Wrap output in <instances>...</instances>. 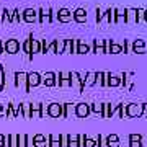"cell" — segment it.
Wrapping results in <instances>:
<instances>
[{
  "instance_id": "cell-46",
  "label": "cell",
  "mask_w": 147,
  "mask_h": 147,
  "mask_svg": "<svg viewBox=\"0 0 147 147\" xmlns=\"http://www.w3.org/2000/svg\"><path fill=\"white\" fill-rule=\"evenodd\" d=\"M144 18H146V21H147V8L144 10Z\"/></svg>"
},
{
  "instance_id": "cell-15",
  "label": "cell",
  "mask_w": 147,
  "mask_h": 147,
  "mask_svg": "<svg viewBox=\"0 0 147 147\" xmlns=\"http://www.w3.org/2000/svg\"><path fill=\"white\" fill-rule=\"evenodd\" d=\"M33 146L34 147H47V139L44 134H34L33 136Z\"/></svg>"
},
{
  "instance_id": "cell-31",
  "label": "cell",
  "mask_w": 147,
  "mask_h": 147,
  "mask_svg": "<svg viewBox=\"0 0 147 147\" xmlns=\"http://www.w3.org/2000/svg\"><path fill=\"white\" fill-rule=\"evenodd\" d=\"M31 39H33V34H30L28 36V39L25 41V44H23V51L30 56V51H31Z\"/></svg>"
},
{
  "instance_id": "cell-4",
  "label": "cell",
  "mask_w": 147,
  "mask_h": 147,
  "mask_svg": "<svg viewBox=\"0 0 147 147\" xmlns=\"http://www.w3.org/2000/svg\"><path fill=\"white\" fill-rule=\"evenodd\" d=\"M46 113L51 118H61L62 116V103H51V105L47 106Z\"/></svg>"
},
{
  "instance_id": "cell-20",
  "label": "cell",
  "mask_w": 147,
  "mask_h": 147,
  "mask_svg": "<svg viewBox=\"0 0 147 147\" xmlns=\"http://www.w3.org/2000/svg\"><path fill=\"white\" fill-rule=\"evenodd\" d=\"M38 53H41V41H38V39H31V51H30V56L28 57L33 59V56Z\"/></svg>"
},
{
  "instance_id": "cell-22",
  "label": "cell",
  "mask_w": 147,
  "mask_h": 147,
  "mask_svg": "<svg viewBox=\"0 0 147 147\" xmlns=\"http://www.w3.org/2000/svg\"><path fill=\"white\" fill-rule=\"evenodd\" d=\"M108 53L111 54H121L123 53V44H118V42H110V46H108Z\"/></svg>"
},
{
  "instance_id": "cell-42",
  "label": "cell",
  "mask_w": 147,
  "mask_h": 147,
  "mask_svg": "<svg viewBox=\"0 0 147 147\" xmlns=\"http://www.w3.org/2000/svg\"><path fill=\"white\" fill-rule=\"evenodd\" d=\"M142 116L147 118V103H142Z\"/></svg>"
},
{
  "instance_id": "cell-12",
  "label": "cell",
  "mask_w": 147,
  "mask_h": 147,
  "mask_svg": "<svg viewBox=\"0 0 147 147\" xmlns=\"http://www.w3.org/2000/svg\"><path fill=\"white\" fill-rule=\"evenodd\" d=\"M132 53L146 54V41L144 39H134L132 41Z\"/></svg>"
},
{
  "instance_id": "cell-5",
  "label": "cell",
  "mask_w": 147,
  "mask_h": 147,
  "mask_svg": "<svg viewBox=\"0 0 147 147\" xmlns=\"http://www.w3.org/2000/svg\"><path fill=\"white\" fill-rule=\"evenodd\" d=\"M75 115H77V118H87L90 115V105L88 103H77L75 105Z\"/></svg>"
},
{
  "instance_id": "cell-43",
  "label": "cell",
  "mask_w": 147,
  "mask_h": 147,
  "mask_svg": "<svg viewBox=\"0 0 147 147\" xmlns=\"http://www.w3.org/2000/svg\"><path fill=\"white\" fill-rule=\"evenodd\" d=\"M141 146H142L141 142H134V141L129 142V147H141Z\"/></svg>"
},
{
  "instance_id": "cell-30",
  "label": "cell",
  "mask_w": 147,
  "mask_h": 147,
  "mask_svg": "<svg viewBox=\"0 0 147 147\" xmlns=\"http://www.w3.org/2000/svg\"><path fill=\"white\" fill-rule=\"evenodd\" d=\"M0 74H2V82H0V90H3L5 88V85H7V72H5V67L3 65H0Z\"/></svg>"
},
{
  "instance_id": "cell-37",
  "label": "cell",
  "mask_w": 147,
  "mask_h": 147,
  "mask_svg": "<svg viewBox=\"0 0 147 147\" xmlns=\"http://www.w3.org/2000/svg\"><path fill=\"white\" fill-rule=\"evenodd\" d=\"M134 141V142H142V136L141 134H129V142Z\"/></svg>"
},
{
  "instance_id": "cell-34",
  "label": "cell",
  "mask_w": 147,
  "mask_h": 147,
  "mask_svg": "<svg viewBox=\"0 0 147 147\" xmlns=\"http://www.w3.org/2000/svg\"><path fill=\"white\" fill-rule=\"evenodd\" d=\"M18 20H20V10L15 8V10L10 13V23H15V21H18Z\"/></svg>"
},
{
  "instance_id": "cell-36",
  "label": "cell",
  "mask_w": 147,
  "mask_h": 147,
  "mask_svg": "<svg viewBox=\"0 0 147 147\" xmlns=\"http://www.w3.org/2000/svg\"><path fill=\"white\" fill-rule=\"evenodd\" d=\"M2 13H3V15H2V21H3V23H10V11L5 8Z\"/></svg>"
},
{
  "instance_id": "cell-27",
  "label": "cell",
  "mask_w": 147,
  "mask_h": 147,
  "mask_svg": "<svg viewBox=\"0 0 147 147\" xmlns=\"http://www.w3.org/2000/svg\"><path fill=\"white\" fill-rule=\"evenodd\" d=\"M95 84L101 85V87H106V74L105 72H96V80Z\"/></svg>"
},
{
  "instance_id": "cell-10",
  "label": "cell",
  "mask_w": 147,
  "mask_h": 147,
  "mask_svg": "<svg viewBox=\"0 0 147 147\" xmlns=\"http://www.w3.org/2000/svg\"><path fill=\"white\" fill-rule=\"evenodd\" d=\"M124 10H126V18H124L126 23H137V21H139V18H137V8L127 7Z\"/></svg>"
},
{
  "instance_id": "cell-45",
  "label": "cell",
  "mask_w": 147,
  "mask_h": 147,
  "mask_svg": "<svg viewBox=\"0 0 147 147\" xmlns=\"http://www.w3.org/2000/svg\"><path fill=\"white\" fill-rule=\"evenodd\" d=\"M3 115H5V108H3V105H2V103H0V118H2Z\"/></svg>"
},
{
  "instance_id": "cell-40",
  "label": "cell",
  "mask_w": 147,
  "mask_h": 147,
  "mask_svg": "<svg viewBox=\"0 0 147 147\" xmlns=\"http://www.w3.org/2000/svg\"><path fill=\"white\" fill-rule=\"evenodd\" d=\"M93 51H95L96 54H105V53H106L105 47H100V46H95V47H93Z\"/></svg>"
},
{
  "instance_id": "cell-26",
  "label": "cell",
  "mask_w": 147,
  "mask_h": 147,
  "mask_svg": "<svg viewBox=\"0 0 147 147\" xmlns=\"http://www.w3.org/2000/svg\"><path fill=\"white\" fill-rule=\"evenodd\" d=\"M90 111H93L95 115L103 116V103H92L90 105Z\"/></svg>"
},
{
  "instance_id": "cell-29",
  "label": "cell",
  "mask_w": 147,
  "mask_h": 147,
  "mask_svg": "<svg viewBox=\"0 0 147 147\" xmlns=\"http://www.w3.org/2000/svg\"><path fill=\"white\" fill-rule=\"evenodd\" d=\"M21 115L25 118H31V108H30V103H21Z\"/></svg>"
},
{
  "instance_id": "cell-16",
  "label": "cell",
  "mask_w": 147,
  "mask_h": 147,
  "mask_svg": "<svg viewBox=\"0 0 147 147\" xmlns=\"http://www.w3.org/2000/svg\"><path fill=\"white\" fill-rule=\"evenodd\" d=\"M72 15H74V20L77 23H85L87 21V10L85 8H77Z\"/></svg>"
},
{
  "instance_id": "cell-48",
  "label": "cell",
  "mask_w": 147,
  "mask_h": 147,
  "mask_svg": "<svg viewBox=\"0 0 147 147\" xmlns=\"http://www.w3.org/2000/svg\"><path fill=\"white\" fill-rule=\"evenodd\" d=\"M0 46H2V41H0Z\"/></svg>"
},
{
  "instance_id": "cell-11",
  "label": "cell",
  "mask_w": 147,
  "mask_h": 147,
  "mask_svg": "<svg viewBox=\"0 0 147 147\" xmlns=\"http://www.w3.org/2000/svg\"><path fill=\"white\" fill-rule=\"evenodd\" d=\"M38 16H39V21L41 23H51L53 21V15H51V8H39L38 10Z\"/></svg>"
},
{
  "instance_id": "cell-17",
  "label": "cell",
  "mask_w": 147,
  "mask_h": 147,
  "mask_svg": "<svg viewBox=\"0 0 147 147\" xmlns=\"http://www.w3.org/2000/svg\"><path fill=\"white\" fill-rule=\"evenodd\" d=\"M124 18H126V10H124V8H121V7L115 8V25L123 23V21H124Z\"/></svg>"
},
{
  "instance_id": "cell-28",
  "label": "cell",
  "mask_w": 147,
  "mask_h": 147,
  "mask_svg": "<svg viewBox=\"0 0 147 147\" xmlns=\"http://www.w3.org/2000/svg\"><path fill=\"white\" fill-rule=\"evenodd\" d=\"M64 53L65 54L74 53V39H65V41H64Z\"/></svg>"
},
{
  "instance_id": "cell-1",
  "label": "cell",
  "mask_w": 147,
  "mask_h": 147,
  "mask_svg": "<svg viewBox=\"0 0 147 147\" xmlns=\"http://www.w3.org/2000/svg\"><path fill=\"white\" fill-rule=\"evenodd\" d=\"M126 116L127 118H141L142 116V103H127Z\"/></svg>"
},
{
  "instance_id": "cell-2",
  "label": "cell",
  "mask_w": 147,
  "mask_h": 147,
  "mask_svg": "<svg viewBox=\"0 0 147 147\" xmlns=\"http://www.w3.org/2000/svg\"><path fill=\"white\" fill-rule=\"evenodd\" d=\"M39 84H41V74L30 72L26 75V92H30L31 87H38Z\"/></svg>"
},
{
  "instance_id": "cell-39",
  "label": "cell",
  "mask_w": 147,
  "mask_h": 147,
  "mask_svg": "<svg viewBox=\"0 0 147 147\" xmlns=\"http://www.w3.org/2000/svg\"><path fill=\"white\" fill-rule=\"evenodd\" d=\"M61 147H69L67 136H64V134H61Z\"/></svg>"
},
{
  "instance_id": "cell-35",
  "label": "cell",
  "mask_w": 147,
  "mask_h": 147,
  "mask_svg": "<svg viewBox=\"0 0 147 147\" xmlns=\"http://www.w3.org/2000/svg\"><path fill=\"white\" fill-rule=\"evenodd\" d=\"M7 116L8 118H15V105L13 103L7 105Z\"/></svg>"
},
{
  "instance_id": "cell-6",
  "label": "cell",
  "mask_w": 147,
  "mask_h": 147,
  "mask_svg": "<svg viewBox=\"0 0 147 147\" xmlns=\"http://www.w3.org/2000/svg\"><path fill=\"white\" fill-rule=\"evenodd\" d=\"M57 75L54 72H46L44 75H41V84H44L46 87H54V85L57 84V79H56Z\"/></svg>"
},
{
  "instance_id": "cell-19",
  "label": "cell",
  "mask_w": 147,
  "mask_h": 147,
  "mask_svg": "<svg viewBox=\"0 0 147 147\" xmlns=\"http://www.w3.org/2000/svg\"><path fill=\"white\" fill-rule=\"evenodd\" d=\"M26 72H16L15 74V85L16 87H21V85H25L26 87Z\"/></svg>"
},
{
  "instance_id": "cell-14",
  "label": "cell",
  "mask_w": 147,
  "mask_h": 147,
  "mask_svg": "<svg viewBox=\"0 0 147 147\" xmlns=\"http://www.w3.org/2000/svg\"><path fill=\"white\" fill-rule=\"evenodd\" d=\"M121 85V75L106 74V87H119Z\"/></svg>"
},
{
  "instance_id": "cell-33",
  "label": "cell",
  "mask_w": 147,
  "mask_h": 147,
  "mask_svg": "<svg viewBox=\"0 0 147 147\" xmlns=\"http://www.w3.org/2000/svg\"><path fill=\"white\" fill-rule=\"evenodd\" d=\"M84 147H96V139H92V137H85L84 141Z\"/></svg>"
},
{
  "instance_id": "cell-13",
  "label": "cell",
  "mask_w": 147,
  "mask_h": 147,
  "mask_svg": "<svg viewBox=\"0 0 147 147\" xmlns=\"http://www.w3.org/2000/svg\"><path fill=\"white\" fill-rule=\"evenodd\" d=\"M59 87H72L70 72H61L59 74Z\"/></svg>"
},
{
  "instance_id": "cell-23",
  "label": "cell",
  "mask_w": 147,
  "mask_h": 147,
  "mask_svg": "<svg viewBox=\"0 0 147 147\" xmlns=\"http://www.w3.org/2000/svg\"><path fill=\"white\" fill-rule=\"evenodd\" d=\"M95 80H96V72H87L85 74V79H84L85 85H95Z\"/></svg>"
},
{
  "instance_id": "cell-21",
  "label": "cell",
  "mask_w": 147,
  "mask_h": 147,
  "mask_svg": "<svg viewBox=\"0 0 147 147\" xmlns=\"http://www.w3.org/2000/svg\"><path fill=\"white\" fill-rule=\"evenodd\" d=\"M5 142L8 147H18V134H8L5 137Z\"/></svg>"
},
{
  "instance_id": "cell-41",
  "label": "cell",
  "mask_w": 147,
  "mask_h": 147,
  "mask_svg": "<svg viewBox=\"0 0 147 147\" xmlns=\"http://www.w3.org/2000/svg\"><path fill=\"white\" fill-rule=\"evenodd\" d=\"M7 144H5V136L3 134H0V147H5Z\"/></svg>"
},
{
  "instance_id": "cell-8",
  "label": "cell",
  "mask_w": 147,
  "mask_h": 147,
  "mask_svg": "<svg viewBox=\"0 0 147 147\" xmlns=\"http://www.w3.org/2000/svg\"><path fill=\"white\" fill-rule=\"evenodd\" d=\"M72 18H74V15H72V11L69 10V8H59L57 20L61 21V23H69Z\"/></svg>"
},
{
  "instance_id": "cell-44",
  "label": "cell",
  "mask_w": 147,
  "mask_h": 147,
  "mask_svg": "<svg viewBox=\"0 0 147 147\" xmlns=\"http://www.w3.org/2000/svg\"><path fill=\"white\" fill-rule=\"evenodd\" d=\"M108 147H119V141H116V142H108Z\"/></svg>"
},
{
  "instance_id": "cell-32",
  "label": "cell",
  "mask_w": 147,
  "mask_h": 147,
  "mask_svg": "<svg viewBox=\"0 0 147 147\" xmlns=\"http://www.w3.org/2000/svg\"><path fill=\"white\" fill-rule=\"evenodd\" d=\"M64 41L65 39H56V54H64Z\"/></svg>"
},
{
  "instance_id": "cell-24",
  "label": "cell",
  "mask_w": 147,
  "mask_h": 147,
  "mask_svg": "<svg viewBox=\"0 0 147 147\" xmlns=\"http://www.w3.org/2000/svg\"><path fill=\"white\" fill-rule=\"evenodd\" d=\"M67 141H69V147H80V144H79V134H69Z\"/></svg>"
},
{
  "instance_id": "cell-18",
  "label": "cell",
  "mask_w": 147,
  "mask_h": 147,
  "mask_svg": "<svg viewBox=\"0 0 147 147\" xmlns=\"http://www.w3.org/2000/svg\"><path fill=\"white\" fill-rule=\"evenodd\" d=\"M47 147H61V134H51L47 137Z\"/></svg>"
},
{
  "instance_id": "cell-25",
  "label": "cell",
  "mask_w": 147,
  "mask_h": 147,
  "mask_svg": "<svg viewBox=\"0 0 147 147\" xmlns=\"http://www.w3.org/2000/svg\"><path fill=\"white\" fill-rule=\"evenodd\" d=\"M30 137L26 134H18V147H30Z\"/></svg>"
},
{
  "instance_id": "cell-47",
  "label": "cell",
  "mask_w": 147,
  "mask_h": 147,
  "mask_svg": "<svg viewBox=\"0 0 147 147\" xmlns=\"http://www.w3.org/2000/svg\"><path fill=\"white\" fill-rule=\"evenodd\" d=\"M2 53H3V47L0 46V54H2Z\"/></svg>"
},
{
  "instance_id": "cell-3",
  "label": "cell",
  "mask_w": 147,
  "mask_h": 147,
  "mask_svg": "<svg viewBox=\"0 0 147 147\" xmlns=\"http://www.w3.org/2000/svg\"><path fill=\"white\" fill-rule=\"evenodd\" d=\"M3 51L8 54H16L18 51H20V42H18V39H7L5 44H3Z\"/></svg>"
},
{
  "instance_id": "cell-7",
  "label": "cell",
  "mask_w": 147,
  "mask_h": 147,
  "mask_svg": "<svg viewBox=\"0 0 147 147\" xmlns=\"http://www.w3.org/2000/svg\"><path fill=\"white\" fill-rule=\"evenodd\" d=\"M23 21H26V23H34L38 20V11L34 8H25L23 10Z\"/></svg>"
},
{
  "instance_id": "cell-38",
  "label": "cell",
  "mask_w": 147,
  "mask_h": 147,
  "mask_svg": "<svg viewBox=\"0 0 147 147\" xmlns=\"http://www.w3.org/2000/svg\"><path fill=\"white\" fill-rule=\"evenodd\" d=\"M106 144H108V142H116V141H119V139H118V134H110V136H106Z\"/></svg>"
},
{
  "instance_id": "cell-9",
  "label": "cell",
  "mask_w": 147,
  "mask_h": 147,
  "mask_svg": "<svg viewBox=\"0 0 147 147\" xmlns=\"http://www.w3.org/2000/svg\"><path fill=\"white\" fill-rule=\"evenodd\" d=\"M30 108H31V118H42L44 116L42 103H30Z\"/></svg>"
}]
</instances>
